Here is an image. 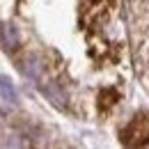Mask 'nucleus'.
I'll return each mask as SVG.
<instances>
[{
	"instance_id": "f257e3e1",
	"label": "nucleus",
	"mask_w": 149,
	"mask_h": 149,
	"mask_svg": "<svg viewBox=\"0 0 149 149\" xmlns=\"http://www.w3.org/2000/svg\"><path fill=\"white\" fill-rule=\"evenodd\" d=\"M0 90H2V112H7L9 110V103L14 106V101H16V94H14L12 85H9V78H2Z\"/></svg>"
},
{
	"instance_id": "f03ea898",
	"label": "nucleus",
	"mask_w": 149,
	"mask_h": 149,
	"mask_svg": "<svg viewBox=\"0 0 149 149\" xmlns=\"http://www.w3.org/2000/svg\"><path fill=\"white\" fill-rule=\"evenodd\" d=\"M23 74L28 76L30 80L39 83V80H41V64H39V60H25V64H23Z\"/></svg>"
},
{
	"instance_id": "20e7f679",
	"label": "nucleus",
	"mask_w": 149,
	"mask_h": 149,
	"mask_svg": "<svg viewBox=\"0 0 149 149\" xmlns=\"http://www.w3.org/2000/svg\"><path fill=\"white\" fill-rule=\"evenodd\" d=\"M2 44H5V48H14L16 46V32H14L12 25L2 28Z\"/></svg>"
},
{
	"instance_id": "7ed1b4c3",
	"label": "nucleus",
	"mask_w": 149,
	"mask_h": 149,
	"mask_svg": "<svg viewBox=\"0 0 149 149\" xmlns=\"http://www.w3.org/2000/svg\"><path fill=\"white\" fill-rule=\"evenodd\" d=\"M41 92L46 94V96H48V99H51V101L55 103L57 108H62V106H64V96H62V92L57 90V87L53 85V83H48V85H44V87H41Z\"/></svg>"
}]
</instances>
